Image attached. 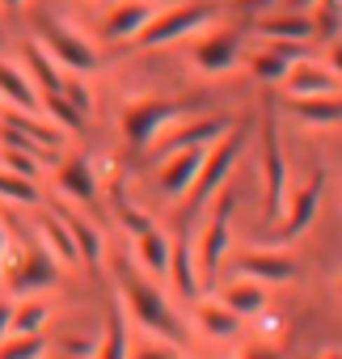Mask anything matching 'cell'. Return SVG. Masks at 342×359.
<instances>
[{"mask_svg":"<svg viewBox=\"0 0 342 359\" xmlns=\"http://www.w3.org/2000/svg\"><path fill=\"white\" fill-rule=\"evenodd\" d=\"M152 13H156V5H148V0H114L102 18V39L106 43H131L148 26Z\"/></svg>","mask_w":342,"mask_h":359,"instance_id":"cell-13","label":"cell"},{"mask_svg":"<svg viewBox=\"0 0 342 359\" xmlns=\"http://www.w3.org/2000/svg\"><path fill=\"white\" fill-rule=\"evenodd\" d=\"M114 287H118V300H123L127 317H135L152 338L174 342V346H186L191 342V330H186L182 313L144 279V271H131L127 262H118L114 266Z\"/></svg>","mask_w":342,"mask_h":359,"instance_id":"cell-1","label":"cell"},{"mask_svg":"<svg viewBox=\"0 0 342 359\" xmlns=\"http://www.w3.org/2000/svg\"><path fill=\"white\" fill-rule=\"evenodd\" d=\"M233 266L245 279H258V283H292V279H300V262H292L287 254H275V250H245V254H237Z\"/></svg>","mask_w":342,"mask_h":359,"instance_id":"cell-14","label":"cell"},{"mask_svg":"<svg viewBox=\"0 0 342 359\" xmlns=\"http://www.w3.org/2000/svg\"><path fill=\"white\" fill-rule=\"evenodd\" d=\"M55 187L64 195H72L76 203H93L97 199V173H93L89 156H64V161H55Z\"/></svg>","mask_w":342,"mask_h":359,"instance_id":"cell-17","label":"cell"},{"mask_svg":"<svg viewBox=\"0 0 342 359\" xmlns=\"http://www.w3.org/2000/svg\"><path fill=\"white\" fill-rule=\"evenodd\" d=\"M329 72L342 81V39H334V43H329Z\"/></svg>","mask_w":342,"mask_h":359,"instance_id":"cell-38","label":"cell"},{"mask_svg":"<svg viewBox=\"0 0 342 359\" xmlns=\"http://www.w3.org/2000/svg\"><path fill=\"white\" fill-rule=\"evenodd\" d=\"M114 216H118V224H123L131 237H135V233H144V229H152V220H148L135 203H123V199H118V203H114Z\"/></svg>","mask_w":342,"mask_h":359,"instance_id":"cell-36","label":"cell"},{"mask_svg":"<svg viewBox=\"0 0 342 359\" xmlns=\"http://www.w3.org/2000/svg\"><path fill=\"white\" fill-rule=\"evenodd\" d=\"M321 191H325V173L317 169L308 182L300 187V191H287V203H283V216L275 220L279 224V237L283 241H292V237H300L308 224H313V216H317V208H321Z\"/></svg>","mask_w":342,"mask_h":359,"instance_id":"cell-11","label":"cell"},{"mask_svg":"<svg viewBox=\"0 0 342 359\" xmlns=\"http://www.w3.org/2000/svg\"><path fill=\"white\" fill-rule=\"evenodd\" d=\"M47 317H51V309L30 292L22 304H13V325H9V334H43Z\"/></svg>","mask_w":342,"mask_h":359,"instance_id":"cell-30","label":"cell"},{"mask_svg":"<svg viewBox=\"0 0 342 359\" xmlns=\"http://www.w3.org/2000/svg\"><path fill=\"white\" fill-rule=\"evenodd\" d=\"M34 237L51 250V258L55 262H64V266H76L81 262V250H76V241H72V229L64 224V216H55V212H43L39 220H34Z\"/></svg>","mask_w":342,"mask_h":359,"instance_id":"cell-18","label":"cell"},{"mask_svg":"<svg viewBox=\"0 0 342 359\" xmlns=\"http://www.w3.org/2000/svg\"><path fill=\"white\" fill-rule=\"evenodd\" d=\"M199 330L203 334H212V338H233L237 330H241V317L220 300H199Z\"/></svg>","mask_w":342,"mask_h":359,"instance_id":"cell-26","label":"cell"},{"mask_svg":"<svg viewBox=\"0 0 342 359\" xmlns=\"http://www.w3.org/2000/svg\"><path fill=\"white\" fill-rule=\"evenodd\" d=\"M148 5H174V0H148Z\"/></svg>","mask_w":342,"mask_h":359,"instance_id":"cell-44","label":"cell"},{"mask_svg":"<svg viewBox=\"0 0 342 359\" xmlns=\"http://www.w3.org/2000/svg\"><path fill=\"white\" fill-rule=\"evenodd\" d=\"M178 118H182V106L178 102H165V97H131L118 110V131H123V140L135 152H144L156 131H165L169 123H178Z\"/></svg>","mask_w":342,"mask_h":359,"instance_id":"cell-5","label":"cell"},{"mask_svg":"<svg viewBox=\"0 0 342 359\" xmlns=\"http://www.w3.org/2000/svg\"><path fill=\"white\" fill-rule=\"evenodd\" d=\"M0 97H5L9 106H18V110H39V89H34V81L18 68V64H9V60H0ZM43 114V110H39Z\"/></svg>","mask_w":342,"mask_h":359,"instance_id":"cell-22","label":"cell"},{"mask_svg":"<svg viewBox=\"0 0 342 359\" xmlns=\"http://www.w3.org/2000/svg\"><path fill=\"white\" fill-rule=\"evenodd\" d=\"M5 165L18 169V173H26V177H39V173H43V161H39L30 148H9V144H5Z\"/></svg>","mask_w":342,"mask_h":359,"instance_id":"cell-35","label":"cell"},{"mask_svg":"<svg viewBox=\"0 0 342 359\" xmlns=\"http://www.w3.org/2000/svg\"><path fill=\"white\" fill-rule=\"evenodd\" d=\"M127 309H123V300L114 296L110 300V313H106V338H97V355H106V359H118V355H127Z\"/></svg>","mask_w":342,"mask_h":359,"instance_id":"cell-28","label":"cell"},{"mask_svg":"<svg viewBox=\"0 0 342 359\" xmlns=\"http://www.w3.org/2000/svg\"><path fill=\"white\" fill-rule=\"evenodd\" d=\"M258 34H262L266 43H275V39H283V43H304V39H313V18H308L304 9L271 13V18L258 22Z\"/></svg>","mask_w":342,"mask_h":359,"instance_id":"cell-20","label":"cell"},{"mask_svg":"<svg viewBox=\"0 0 342 359\" xmlns=\"http://www.w3.org/2000/svg\"><path fill=\"white\" fill-rule=\"evenodd\" d=\"M39 47L64 68V72H93L97 68V51L64 22L55 18H39Z\"/></svg>","mask_w":342,"mask_h":359,"instance_id":"cell-8","label":"cell"},{"mask_svg":"<svg viewBox=\"0 0 342 359\" xmlns=\"http://www.w3.org/2000/svg\"><path fill=\"white\" fill-rule=\"evenodd\" d=\"M279 5H287V9H313L317 0H279Z\"/></svg>","mask_w":342,"mask_h":359,"instance_id":"cell-41","label":"cell"},{"mask_svg":"<svg viewBox=\"0 0 342 359\" xmlns=\"http://www.w3.org/2000/svg\"><path fill=\"white\" fill-rule=\"evenodd\" d=\"M317 18H313V34H325V39H334L338 30H342V0H317Z\"/></svg>","mask_w":342,"mask_h":359,"instance_id":"cell-34","label":"cell"},{"mask_svg":"<svg viewBox=\"0 0 342 359\" xmlns=\"http://www.w3.org/2000/svg\"><path fill=\"white\" fill-rule=\"evenodd\" d=\"M224 304H228L237 317H254V313L266 309V283H258V279H241V283H233V287L224 292Z\"/></svg>","mask_w":342,"mask_h":359,"instance_id":"cell-27","label":"cell"},{"mask_svg":"<svg viewBox=\"0 0 342 359\" xmlns=\"http://www.w3.org/2000/svg\"><path fill=\"white\" fill-rule=\"evenodd\" d=\"M64 355H97V338H76V334H64L60 338Z\"/></svg>","mask_w":342,"mask_h":359,"instance_id":"cell-37","label":"cell"},{"mask_svg":"<svg viewBox=\"0 0 342 359\" xmlns=\"http://www.w3.org/2000/svg\"><path fill=\"white\" fill-rule=\"evenodd\" d=\"M0 258H5V275H9V287H13V292L30 296V292H47V287H55L60 262L51 258V250H47L39 237H30L22 250H5Z\"/></svg>","mask_w":342,"mask_h":359,"instance_id":"cell-4","label":"cell"},{"mask_svg":"<svg viewBox=\"0 0 342 359\" xmlns=\"http://www.w3.org/2000/svg\"><path fill=\"white\" fill-rule=\"evenodd\" d=\"M0 199L5 203H39V187H34V177L9 169V165H0Z\"/></svg>","mask_w":342,"mask_h":359,"instance_id":"cell-31","label":"cell"},{"mask_svg":"<svg viewBox=\"0 0 342 359\" xmlns=\"http://www.w3.org/2000/svg\"><path fill=\"white\" fill-rule=\"evenodd\" d=\"M292 102L304 123H317V127L342 123V93H313V97H292Z\"/></svg>","mask_w":342,"mask_h":359,"instance_id":"cell-25","label":"cell"},{"mask_svg":"<svg viewBox=\"0 0 342 359\" xmlns=\"http://www.w3.org/2000/svg\"><path fill=\"white\" fill-rule=\"evenodd\" d=\"M216 22V9L203 5V0H174L165 13H152L148 26L135 34V47L144 51H156V47H169V43H178V39H191L199 34L203 26Z\"/></svg>","mask_w":342,"mask_h":359,"instance_id":"cell-3","label":"cell"},{"mask_svg":"<svg viewBox=\"0 0 342 359\" xmlns=\"http://www.w3.org/2000/svg\"><path fill=\"white\" fill-rule=\"evenodd\" d=\"M283 203H287V156L279 144V127L266 114V123H262V212H266V220H279Z\"/></svg>","mask_w":342,"mask_h":359,"instance_id":"cell-7","label":"cell"},{"mask_svg":"<svg viewBox=\"0 0 342 359\" xmlns=\"http://www.w3.org/2000/svg\"><path fill=\"white\" fill-rule=\"evenodd\" d=\"M9 325H13V300H5V296H0V338L9 334Z\"/></svg>","mask_w":342,"mask_h":359,"instance_id":"cell-39","label":"cell"},{"mask_svg":"<svg viewBox=\"0 0 342 359\" xmlns=\"http://www.w3.org/2000/svg\"><path fill=\"white\" fill-rule=\"evenodd\" d=\"M216 212H212V220H207V229L199 233V283H216V275H220V266H224V258H228V250H233V233H228V212L237 208V195L228 191V187H220L216 195Z\"/></svg>","mask_w":342,"mask_h":359,"instance_id":"cell-6","label":"cell"},{"mask_svg":"<svg viewBox=\"0 0 342 359\" xmlns=\"http://www.w3.org/2000/svg\"><path fill=\"white\" fill-rule=\"evenodd\" d=\"M165 279L174 283L178 296H199V271H195V241H191V229L182 224L178 237H169V271Z\"/></svg>","mask_w":342,"mask_h":359,"instance_id":"cell-15","label":"cell"},{"mask_svg":"<svg viewBox=\"0 0 342 359\" xmlns=\"http://www.w3.org/2000/svg\"><path fill=\"white\" fill-rule=\"evenodd\" d=\"M292 97H313V93H338V76L329 72V68H321V64H313V60H292L287 64V72H283V81H279Z\"/></svg>","mask_w":342,"mask_h":359,"instance_id":"cell-16","label":"cell"},{"mask_svg":"<svg viewBox=\"0 0 342 359\" xmlns=\"http://www.w3.org/2000/svg\"><path fill=\"white\" fill-rule=\"evenodd\" d=\"M237 55H241V34L237 30H207L203 26V34L191 43V64L199 68V72H228L233 64H237Z\"/></svg>","mask_w":342,"mask_h":359,"instance_id":"cell-10","label":"cell"},{"mask_svg":"<svg viewBox=\"0 0 342 359\" xmlns=\"http://www.w3.org/2000/svg\"><path fill=\"white\" fill-rule=\"evenodd\" d=\"M287 64H292L287 55H279L275 47H266V51H258V55L249 60V72H254L262 85H279V81H283V72H287Z\"/></svg>","mask_w":342,"mask_h":359,"instance_id":"cell-33","label":"cell"},{"mask_svg":"<svg viewBox=\"0 0 342 359\" xmlns=\"http://www.w3.org/2000/svg\"><path fill=\"white\" fill-rule=\"evenodd\" d=\"M9 250V229H5V220H0V254Z\"/></svg>","mask_w":342,"mask_h":359,"instance_id":"cell-42","label":"cell"},{"mask_svg":"<svg viewBox=\"0 0 342 359\" xmlns=\"http://www.w3.org/2000/svg\"><path fill=\"white\" fill-rule=\"evenodd\" d=\"M26 76L34 81V89H39V93H64V81H68V76H64V68H60V64H55L39 43H34V47H26Z\"/></svg>","mask_w":342,"mask_h":359,"instance_id":"cell-23","label":"cell"},{"mask_svg":"<svg viewBox=\"0 0 342 359\" xmlns=\"http://www.w3.org/2000/svg\"><path fill=\"white\" fill-rule=\"evenodd\" d=\"M245 144H249V123H237V127H228L220 140H212V148L203 152V165H199V173H195V182H191L186 195H182V224H186L199 208H207L220 187H228L233 165L241 161Z\"/></svg>","mask_w":342,"mask_h":359,"instance_id":"cell-2","label":"cell"},{"mask_svg":"<svg viewBox=\"0 0 342 359\" xmlns=\"http://www.w3.org/2000/svg\"><path fill=\"white\" fill-rule=\"evenodd\" d=\"M241 9H249V13H262V9H279V0H241Z\"/></svg>","mask_w":342,"mask_h":359,"instance_id":"cell-40","label":"cell"},{"mask_svg":"<svg viewBox=\"0 0 342 359\" xmlns=\"http://www.w3.org/2000/svg\"><path fill=\"white\" fill-rule=\"evenodd\" d=\"M39 110H43L55 127H64L68 135L85 127V110H81V106H72L64 93H39Z\"/></svg>","mask_w":342,"mask_h":359,"instance_id":"cell-29","label":"cell"},{"mask_svg":"<svg viewBox=\"0 0 342 359\" xmlns=\"http://www.w3.org/2000/svg\"><path fill=\"white\" fill-rule=\"evenodd\" d=\"M60 216H64V224L72 229V241H76V250H81V262L97 271V262H102V254H106V245H102V233H97V224H89L85 216H76L72 208H64Z\"/></svg>","mask_w":342,"mask_h":359,"instance_id":"cell-24","label":"cell"},{"mask_svg":"<svg viewBox=\"0 0 342 359\" xmlns=\"http://www.w3.org/2000/svg\"><path fill=\"white\" fill-rule=\"evenodd\" d=\"M0 123L13 127V131H22V135H30L34 144L51 148V152H55V148L64 144V135H68V131H64V127H55L51 118H39V110H30V114H26V110H18V106H9V102H5V114H0Z\"/></svg>","mask_w":342,"mask_h":359,"instance_id":"cell-19","label":"cell"},{"mask_svg":"<svg viewBox=\"0 0 342 359\" xmlns=\"http://www.w3.org/2000/svg\"><path fill=\"white\" fill-rule=\"evenodd\" d=\"M228 127H233L228 118H220V114H203V118L178 123L174 131H160V135H152V144H148L144 152H148L152 161H160V156L178 152V148H191V144H212V140H220Z\"/></svg>","mask_w":342,"mask_h":359,"instance_id":"cell-9","label":"cell"},{"mask_svg":"<svg viewBox=\"0 0 342 359\" xmlns=\"http://www.w3.org/2000/svg\"><path fill=\"white\" fill-rule=\"evenodd\" d=\"M0 5H5V9H22V0H0Z\"/></svg>","mask_w":342,"mask_h":359,"instance_id":"cell-43","label":"cell"},{"mask_svg":"<svg viewBox=\"0 0 342 359\" xmlns=\"http://www.w3.org/2000/svg\"><path fill=\"white\" fill-rule=\"evenodd\" d=\"M338 296H342V279H338Z\"/></svg>","mask_w":342,"mask_h":359,"instance_id":"cell-45","label":"cell"},{"mask_svg":"<svg viewBox=\"0 0 342 359\" xmlns=\"http://www.w3.org/2000/svg\"><path fill=\"white\" fill-rule=\"evenodd\" d=\"M131 241H135V258H139V271H144L148 279H165V271H169V237H165V233L152 224V229L135 233Z\"/></svg>","mask_w":342,"mask_h":359,"instance_id":"cell-21","label":"cell"},{"mask_svg":"<svg viewBox=\"0 0 342 359\" xmlns=\"http://www.w3.org/2000/svg\"><path fill=\"white\" fill-rule=\"evenodd\" d=\"M39 355H47V342H43V334H5L0 338V359H39Z\"/></svg>","mask_w":342,"mask_h":359,"instance_id":"cell-32","label":"cell"},{"mask_svg":"<svg viewBox=\"0 0 342 359\" xmlns=\"http://www.w3.org/2000/svg\"><path fill=\"white\" fill-rule=\"evenodd\" d=\"M203 152H207V144H191V148H178V152L160 156V169H156V187H160V195L182 199L186 187L195 182L199 165H203Z\"/></svg>","mask_w":342,"mask_h":359,"instance_id":"cell-12","label":"cell"}]
</instances>
